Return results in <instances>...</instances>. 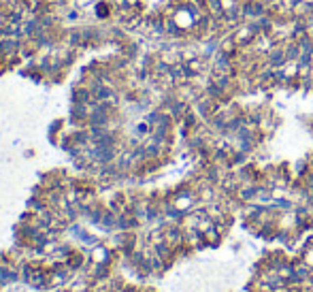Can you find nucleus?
Returning <instances> with one entry per match:
<instances>
[{
  "label": "nucleus",
  "instance_id": "obj_1",
  "mask_svg": "<svg viewBox=\"0 0 313 292\" xmlns=\"http://www.w3.org/2000/svg\"><path fill=\"white\" fill-rule=\"evenodd\" d=\"M256 37H258V30H256V26H253L251 21H241V24L230 32V39H232L234 45L241 47V49L250 47L253 41H256Z\"/></svg>",
  "mask_w": 313,
  "mask_h": 292
}]
</instances>
